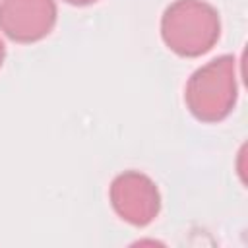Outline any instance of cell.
<instances>
[{"label":"cell","mask_w":248,"mask_h":248,"mask_svg":"<svg viewBox=\"0 0 248 248\" xmlns=\"http://www.w3.org/2000/svg\"><path fill=\"white\" fill-rule=\"evenodd\" d=\"M110 205L120 219L134 227L149 225L161 209L157 184L140 170H124L110 182Z\"/></svg>","instance_id":"3"},{"label":"cell","mask_w":248,"mask_h":248,"mask_svg":"<svg viewBox=\"0 0 248 248\" xmlns=\"http://www.w3.org/2000/svg\"><path fill=\"white\" fill-rule=\"evenodd\" d=\"M56 23L54 0H2L0 29L16 43H35L46 37Z\"/></svg>","instance_id":"4"},{"label":"cell","mask_w":248,"mask_h":248,"mask_svg":"<svg viewBox=\"0 0 248 248\" xmlns=\"http://www.w3.org/2000/svg\"><path fill=\"white\" fill-rule=\"evenodd\" d=\"M4 58H6V46H4V43H2V39H0V68H2V64H4Z\"/></svg>","instance_id":"6"},{"label":"cell","mask_w":248,"mask_h":248,"mask_svg":"<svg viewBox=\"0 0 248 248\" xmlns=\"http://www.w3.org/2000/svg\"><path fill=\"white\" fill-rule=\"evenodd\" d=\"M219 35V12L205 0H174L163 12L161 37L178 56L196 58L205 54Z\"/></svg>","instance_id":"1"},{"label":"cell","mask_w":248,"mask_h":248,"mask_svg":"<svg viewBox=\"0 0 248 248\" xmlns=\"http://www.w3.org/2000/svg\"><path fill=\"white\" fill-rule=\"evenodd\" d=\"M234 56L223 54L198 68L184 89L188 110L200 122H219L236 103Z\"/></svg>","instance_id":"2"},{"label":"cell","mask_w":248,"mask_h":248,"mask_svg":"<svg viewBox=\"0 0 248 248\" xmlns=\"http://www.w3.org/2000/svg\"><path fill=\"white\" fill-rule=\"evenodd\" d=\"M68 4H74V6H87V4H93L97 0H66Z\"/></svg>","instance_id":"5"}]
</instances>
